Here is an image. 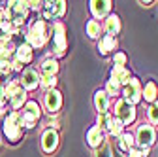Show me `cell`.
I'll return each mask as SVG.
<instances>
[{
  "instance_id": "6da1fadb",
  "label": "cell",
  "mask_w": 158,
  "mask_h": 157,
  "mask_svg": "<svg viewBox=\"0 0 158 157\" xmlns=\"http://www.w3.org/2000/svg\"><path fill=\"white\" fill-rule=\"evenodd\" d=\"M49 40V25L44 19H36V21L27 29V46L32 49H42Z\"/></svg>"
},
{
  "instance_id": "7a4b0ae2",
  "label": "cell",
  "mask_w": 158,
  "mask_h": 157,
  "mask_svg": "<svg viewBox=\"0 0 158 157\" xmlns=\"http://www.w3.org/2000/svg\"><path fill=\"white\" fill-rule=\"evenodd\" d=\"M51 53L53 57H64L68 49V40H66V25L62 21H55L51 25Z\"/></svg>"
},
{
  "instance_id": "3957f363",
  "label": "cell",
  "mask_w": 158,
  "mask_h": 157,
  "mask_svg": "<svg viewBox=\"0 0 158 157\" xmlns=\"http://www.w3.org/2000/svg\"><path fill=\"white\" fill-rule=\"evenodd\" d=\"M4 93H6V101L8 104L11 106L13 112H19L25 104H27V99H28V93L19 85L17 80H10L4 83Z\"/></svg>"
},
{
  "instance_id": "277c9868",
  "label": "cell",
  "mask_w": 158,
  "mask_h": 157,
  "mask_svg": "<svg viewBox=\"0 0 158 157\" xmlns=\"http://www.w3.org/2000/svg\"><path fill=\"white\" fill-rule=\"evenodd\" d=\"M2 132H4V136L10 140V142H13V144H17L19 140L23 138V132H25V129H23V125H21V117H19V112H10V114H6V117H4V121H2Z\"/></svg>"
},
{
  "instance_id": "5b68a950",
  "label": "cell",
  "mask_w": 158,
  "mask_h": 157,
  "mask_svg": "<svg viewBox=\"0 0 158 157\" xmlns=\"http://www.w3.org/2000/svg\"><path fill=\"white\" fill-rule=\"evenodd\" d=\"M19 117H21V125L23 129H34L36 123L42 117V110L36 101H27V104L23 106V110H19Z\"/></svg>"
},
{
  "instance_id": "8992f818",
  "label": "cell",
  "mask_w": 158,
  "mask_h": 157,
  "mask_svg": "<svg viewBox=\"0 0 158 157\" xmlns=\"http://www.w3.org/2000/svg\"><path fill=\"white\" fill-rule=\"evenodd\" d=\"M113 117H115V119H118L124 127H126V125H132V123L135 121V117H137L135 106L130 104V102L124 101V99H117L115 110H113Z\"/></svg>"
},
{
  "instance_id": "52a82bcc",
  "label": "cell",
  "mask_w": 158,
  "mask_h": 157,
  "mask_svg": "<svg viewBox=\"0 0 158 157\" xmlns=\"http://www.w3.org/2000/svg\"><path fill=\"white\" fill-rule=\"evenodd\" d=\"M135 146H143V148H152L156 142V129L149 123H141L137 125L135 131Z\"/></svg>"
},
{
  "instance_id": "ba28073f",
  "label": "cell",
  "mask_w": 158,
  "mask_h": 157,
  "mask_svg": "<svg viewBox=\"0 0 158 157\" xmlns=\"http://www.w3.org/2000/svg\"><path fill=\"white\" fill-rule=\"evenodd\" d=\"M42 13H44V21L49 19V21H60V17H64L66 13V2L64 0H49V2H44V8H42Z\"/></svg>"
},
{
  "instance_id": "9c48e42d",
  "label": "cell",
  "mask_w": 158,
  "mask_h": 157,
  "mask_svg": "<svg viewBox=\"0 0 158 157\" xmlns=\"http://www.w3.org/2000/svg\"><path fill=\"white\" fill-rule=\"evenodd\" d=\"M141 93H143V85H141V82L137 80V78H134V76H132V80L123 87V91H121L123 99L128 101V102L134 104V106L141 102Z\"/></svg>"
},
{
  "instance_id": "30bf717a",
  "label": "cell",
  "mask_w": 158,
  "mask_h": 157,
  "mask_svg": "<svg viewBox=\"0 0 158 157\" xmlns=\"http://www.w3.org/2000/svg\"><path fill=\"white\" fill-rule=\"evenodd\" d=\"M19 85H21L27 93L28 91H34V89H38V85H40V74L34 70V68H25L23 72H21V76H19Z\"/></svg>"
},
{
  "instance_id": "8fae6325",
  "label": "cell",
  "mask_w": 158,
  "mask_h": 157,
  "mask_svg": "<svg viewBox=\"0 0 158 157\" xmlns=\"http://www.w3.org/2000/svg\"><path fill=\"white\" fill-rule=\"evenodd\" d=\"M90 13H92V17L96 19H106L109 13H111V0H90Z\"/></svg>"
},
{
  "instance_id": "7c38bea8",
  "label": "cell",
  "mask_w": 158,
  "mask_h": 157,
  "mask_svg": "<svg viewBox=\"0 0 158 157\" xmlns=\"http://www.w3.org/2000/svg\"><path fill=\"white\" fill-rule=\"evenodd\" d=\"M62 108V93L58 89H51L45 93V110L49 114H56Z\"/></svg>"
},
{
  "instance_id": "4fadbf2b",
  "label": "cell",
  "mask_w": 158,
  "mask_h": 157,
  "mask_svg": "<svg viewBox=\"0 0 158 157\" xmlns=\"http://www.w3.org/2000/svg\"><path fill=\"white\" fill-rule=\"evenodd\" d=\"M121 29H123V23H121V17L117 13H109L106 17L104 25H102V30H106V34L113 36V38H117V34L121 32Z\"/></svg>"
},
{
  "instance_id": "5bb4252c",
  "label": "cell",
  "mask_w": 158,
  "mask_h": 157,
  "mask_svg": "<svg viewBox=\"0 0 158 157\" xmlns=\"http://www.w3.org/2000/svg\"><path fill=\"white\" fill-rule=\"evenodd\" d=\"M106 142V136H104V131H100L96 125H92L89 131H87V144L92 148V150H100Z\"/></svg>"
},
{
  "instance_id": "9a60e30c",
  "label": "cell",
  "mask_w": 158,
  "mask_h": 157,
  "mask_svg": "<svg viewBox=\"0 0 158 157\" xmlns=\"http://www.w3.org/2000/svg\"><path fill=\"white\" fill-rule=\"evenodd\" d=\"M56 146H58V132L53 131V129L44 131V134H42V150L45 153H53L56 150Z\"/></svg>"
},
{
  "instance_id": "2e32d148",
  "label": "cell",
  "mask_w": 158,
  "mask_h": 157,
  "mask_svg": "<svg viewBox=\"0 0 158 157\" xmlns=\"http://www.w3.org/2000/svg\"><path fill=\"white\" fill-rule=\"evenodd\" d=\"M118 42H117V38L113 36H107V34H102V38L98 40V53H100L102 57L109 55V53H115Z\"/></svg>"
},
{
  "instance_id": "e0dca14e",
  "label": "cell",
  "mask_w": 158,
  "mask_h": 157,
  "mask_svg": "<svg viewBox=\"0 0 158 157\" xmlns=\"http://www.w3.org/2000/svg\"><path fill=\"white\" fill-rule=\"evenodd\" d=\"M94 106H96L98 114H107L109 112V106H111V96L104 89H98L94 93Z\"/></svg>"
},
{
  "instance_id": "ac0fdd59",
  "label": "cell",
  "mask_w": 158,
  "mask_h": 157,
  "mask_svg": "<svg viewBox=\"0 0 158 157\" xmlns=\"http://www.w3.org/2000/svg\"><path fill=\"white\" fill-rule=\"evenodd\" d=\"M13 59H15V61H17L19 65H21V66H25V65H30V63H32V59H34L32 47H30V46H27V44H21V46H17Z\"/></svg>"
},
{
  "instance_id": "d6986e66",
  "label": "cell",
  "mask_w": 158,
  "mask_h": 157,
  "mask_svg": "<svg viewBox=\"0 0 158 157\" xmlns=\"http://www.w3.org/2000/svg\"><path fill=\"white\" fill-rule=\"evenodd\" d=\"M58 61L55 57H47L42 61V65H40V76L42 78H47V76H56L58 74Z\"/></svg>"
},
{
  "instance_id": "ffe728a7",
  "label": "cell",
  "mask_w": 158,
  "mask_h": 157,
  "mask_svg": "<svg viewBox=\"0 0 158 157\" xmlns=\"http://www.w3.org/2000/svg\"><path fill=\"white\" fill-rule=\"evenodd\" d=\"M109 78H111V80H115L117 83H121V85L124 87V85L132 80V74H130V70H128L126 66H113V68H111Z\"/></svg>"
},
{
  "instance_id": "44dd1931",
  "label": "cell",
  "mask_w": 158,
  "mask_h": 157,
  "mask_svg": "<svg viewBox=\"0 0 158 157\" xmlns=\"http://www.w3.org/2000/svg\"><path fill=\"white\" fill-rule=\"evenodd\" d=\"M156 99H158V85L154 82H147L143 87V93H141V101L152 104V102H156Z\"/></svg>"
},
{
  "instance_id": "7402d4cb",
  "label": "cell",
  "mask_w": 158,
  "mask_h": 157,
  "mask_svg": "<svg viewBox=\"0 0 158 157\" xmlns=\"http://www.w3.org/2000/svg\"><path fill=\"white\" fill-rule=\"evenodd\" d=\"M132 148H135V138L132 132H123L121 136H118V150L128 153Z\"/></svg>"
},
{
  "instance_id": "603a6c76",
  "label": "cell",
  "mask_w": 158,
  "mask_h": 157,
  "mask_svg": "<svg viewBox=\"0 0 158 157\" xmlns=\"http://www.w3.org/2000/svg\"><path fill=\"white\" fill-rule=\"evenodd\" d=\"M87 34L90 40H100L102 38V23L96 21V19H90L87 23Z\"/></svg>"
},
{
  "instance_id": "cb8c5ba5",
  "label": "cell",
  "mask_w": 158,
  "mask_h": 157,
  "mask_svg": "<svg viewBox=\"0 0 158 157\" xmlns=\"http://www.w3.org/2000/svg\"><path fill=\"white\" fill-rule=\"evenodd\" d=\"M111 119H113V114L111 112H107V114H98V117H96V127L100 129V131H107Z\"/></svg>"
},
{
  "instance_id": "d4e9b609",
  "label": "cell",
  "mask_w": 158,
  "mask_h": 157,
  "mask_svg": "<svg viewBox=\"0 0 158 157\" xmlns=\"http://www.w3.org/2000/svg\"><path fill=\"white\" fill-rule=\"evenodd\" d=\"M107 132L111 134V136H115V138H118V136H121L123 132H124V125L118 121V119H111V123H109V127H107Z\"/></svg>"
},
{
  "instance_id": "484cf974",
  "label": "cell",
  "mask_w": 158,
  "mask_h": 157,
  "mask_svg": "<svg viewBox=\"0 0 158 157\" xmlns=\"http://www.w3.org/2000/svg\"><path fill=\"white\" fill-rule=\"evenodd\" d=\"M38 87L45 89V93L51 91V89H56V76H47V78H42V76H40V85H38Z\"/></svg>"
},
{
  "instance_id": "4316f807",
  "label": "cell",
  "mask_w": 158,
  "mask_h": 157,
  "mask_svg": "<svg viewBox=\"0 0 158 157\" xmlns=\"http://www.w3.org/2000/svg\"><path fill=\"white\" fill-rule=\"evenodd\" d=\"M109 96H117V95H121V91H123V85L121 83H117L115 80H107V83H106V89H104Z\"/></svg>"
},
{
  "instance_id": "83f0119b",
  "label": "cell",
  "mask_w": 158,
  "mask_h": 157,
  "mask_svg": "<svg viewBox=\"0 0 158 157\" xmlns=\"http://www.w3.org/2000/svg\"><path fill=\"white\" fill-rule=\"evenodd\" d=\"M147 117H149V125H158V101L152 102L149 106V112H147Z\"/></svg>"
},
{
  "instance_id": "f1b7e54d",
  "label": "cell",
  "mask_w": 158,
  "mask_h": 157,
  "mask_svg": "<svg viewBox=\"0 0 158 157\" xmlns=\"http://www.w3.org/2000/svg\"><path fill=\"white\" fill-rule=\"evenodd\" d=\"M13 72L11 68V59H0V76H10Z\"/></svg>"
},
{
  "instance_id": "f546056e",
  "label": "cell",
  "mask_w": 158,
  "mask_h": 157,
  "mask_svg": "<svg viewBox=\"0 0 158 157\" xmlns=\"http://www.w3.org/2000/svg\"><path fill=\"white\" fill-rule=\"evenodd\" d=\"M126 61H128V57H126L124 51H115L113 53V65L115 66H124Z\"/></svg>"
},
{
  "instance_id": "4dcf8cb0",
  "label": "cell",
  "mask_w": 158,
  "mask_h": 157,
  "mask_svg": "<svg viewBox=\"0 0 158 157\" xmlns=\"http://www.w3.org/2000/svg\"><path fill=\"white\" fill-rule=\"evenodd\" d=\"M96 157H113L111 155V146H107V144H104L100 150L96 151Z\"/></svg>"
},
{
  "instance_id": "1f68e13d",
  "label": "cell",
  "mask_w": 158,
  "mask_h": 157,
  "mask_svg": "<svg viewBox=\"0 0 158 157\" xmlns=\"http://www.w3.org/2000/svg\"><path fill=\"white\" fill-rule=\"evenodd\" d=\"M27 6H28V10H32V11H42L44 2H38V0H30V2H27Z\"/></svg>"
},
{
  "instance_id": "d6a6232c",
  "label": "cell",
  "mask_w": 158,
  "mask_h": 157,
  "mask_svg": "<svg viewBox=\"0 0 158 157\" xmlns=\"http://www.w3.org/2000/svg\"><path fill=\"white\" fill-rule=\"evenodd\" d=\"M8 101H6V93H4V82H0V106L6 108Z\"/></svg>"
},
{
  "instance_id": "836d02e7",
  "label": "cell",
  "mask_w": 158,
  "mask_h": 157,
  "mask_svg": "<svg viewBox=\"0 0 158 157\" xmlns=\"http://www.w3.org/2000/svg\"><path fill=\"white\" fill-rule=\"evenodd\" d=\"M126 157H143V155H141V151L137 150V148H132V150L126 153Z\"/></svg>"
},
{
  "instance_id": "e575fe53",
  "label": "cell",
  "mask_w": 158,
  "mask_h": 157,
  "mask_svg": "<svg viewBox=\"0 0 158 157\" xmlns=\"http://www.w3.org/2000/svg\"><path fill=\"white\" fill-rule=\"evenodd\" d=\"M58 127H60V125H58V121H56V119H51V121H49V129H53V131H56Z\"/></svg>"
},
{
  "instance_id": "d590c367",
  "label": "cell",
  "mask_w": 158,
  "mask_h": 157,
  "mask_svg": "<svg viewBox=\"0 0 158 157\" xmlns=\"http://www.w3.org/2000/svg\"><path fill=\"white\" fill-rule=\"evenodd\" d=\"M6 114H8V110H6V108H2V106H0V117H2V119H4V117H6Z\"/></svg>"
},
{
  "instance_id": "8d00e7d4",
  "label": "cell",
  "mask_w": 158,
  "mask_h": 157,
  "mask_svg": "<svg viewBox=\"0 0 158 157\" xmlns=\"http://www.w3.org/2000/svg\"><path fill=\"white\" fill-rule=\"evenodd\" d=\"M2 21H4V11L0 10V25H2Z\"/></svg>"
},
{
  "instance_id": "74e56055",
  "label": "cell",
  "mask_w": 158,
  "mask_h": 157,
  "mask_svg": "<svg viewBox=\"0 0 158 157\" xmlns=\"http://www.w3.org/2000/svg\"><path fill=\"white\" fill-rule=\"evenodd\" d=\"M0 59H4V53H2V44H0Z\"/></svg>"
}]
</instances>
